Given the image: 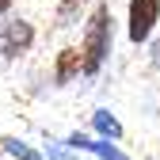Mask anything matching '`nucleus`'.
Listing matches in <instances>:
<instances>
[{"label": "nucleus", "mask_w": 160, "mask_h": 160, "mask_svg": "<svg viewBox=\"0 0 160 160\" xmlns=\"http://www.w3.org/2000/svg\"><path fill=\"white\" fill-rule=\"evenodd\" d=\"M31 42H34V31H31V23H23V19H12V23L0 27V53L4 57L23 53Z\"/></svg>", "instance_id": "obj_3"}, {"label": "nucleus", "mask_w": 160, "mask_h": 160, "mask_svg": "<svg viewBox=\"0 0 160 160\" xmlns=\"http://www.w3.org/2000/svg\"><path fill=\"white\" fill-rule=\"evenodd\" d=\"M12 4H15V0H0V15H4V12H8Z\"/></svg>", "instance_id": "obj_9"}, {"label": "nucleus", "mask_w": 160, "mask_h": 160, "mask_svg": "<svg viewBox=\"0 0 160 160\" xmlns=\"http://www.w3.org/2000/svg\"><path fill=\"white\" fill-rule=\"evenodd\" d=\"M111 53V8L95 4V12L88 15L84 38H80V72H99V65L107 61Z\"/></svg>", "instance_id": "obj_1"}, {"label": "nucleus", "mask_w": 160, "mask_h": 160, "mask_svg": "<svg viewBox=\"0 0 160 160\" xmlns=\"http://www.w3.org/2000/svg\"><path fill=\"white\" fill-rule=\"evenodd\" d=\"M92 122H95V130L103 133V137H122V126H118L107 111H95V118H92Z\"/></svg>", "instance_id": "obj_6"}, {"label": "nucleus", "mask_w": 160, "mask_h": 160, "mask_svg": "<svg viewBox=\"0 0 160 160\" xmlns=\"http://www.w3.org/2000/svg\"><path fill=\"white\" fill-rule=\"evenodd\" d=\"M69 145H72V149H88V152H95L99 160H126V156L118 152V149H114L111 141H92V137H80V133H76Z\"/></svg>", "instance_id": "obj_4"}, {"label": "nucleus", "mask_w": 160, "mask_h": 160, "mask_svg": "<svg viewBox=\"0 0 160 160\" xmlns=\"http://www.w3.org/2000/svg\"><path fill=\"white\" fill-rule=\"evenodd\" d=\"M4 149H8L15 160H38V152H34V149H27L23 141H15V137H8V141H4Z\"/></svg>", "instance_id": "obj_7"}, {"label": "nucleus", "mask_w": 160, "mask_h": 160, "mask_svg": "<svg viewBox=\"0 0 160 160\" xmlns=\"http://www.w3.org/2000/svg\"><path fill=\"white\" fill-rule=\"evenodd\" d=\"M160 19V0H130V42H145Z\"/></svg>", "instance_id": "obj_2"}, {"label": "nucleus", "mask_w": 160, "mask_h": 160, "mask_svg": "<svg viewBox=\"0 0 160 160\" xmlns=\"http://www.w3.org/2000/svg\"><path fill=\"white\" fill-rule=\"evenodd\" d=\"M50 160H72L69 152H57V149H50Z\"/></svg>", "instance_id": "obj_8"}, {"label": "nucleus", "mask_w": 160, "mask_h": 160, "mask_svg": "<svg viewBox=\"0 0 160 160\" xmlns=\"http://www.w3.org/2000/svg\"><path fill=\"white\" fill-rule=\"evenodd\" d=\"M80 72V50H61L57 53V84H69V80Z\"/></svg>", "instance_id": "obj_5"}]
</instances>
